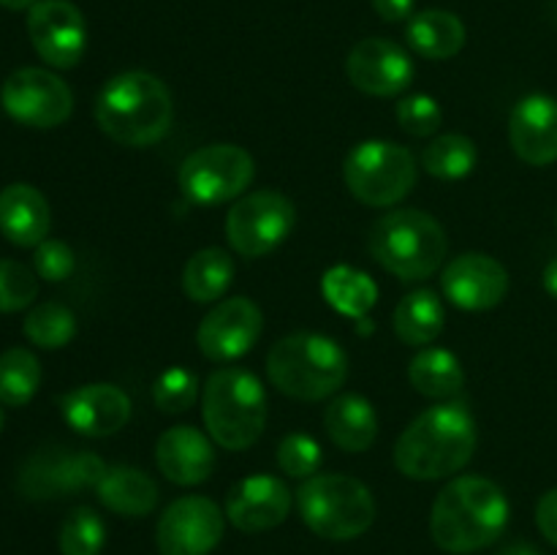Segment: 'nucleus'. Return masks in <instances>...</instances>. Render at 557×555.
<instances>
[{
	"label": "nucleus",
	"mask_w": 557,
	"mask_h": 555,
	"mask_svg": "<svg viewBox=\"0 0 557 555\" xmlns=\"http://www.w3.org/2000/svg\"><path fill=\"white\" fill-rule=\"evenodd\" d=\"M509 522L504 490L484 477H457L430 511V536L444 553L471 555L498 542Z\"/></svg>",
	"instance_id": "obj_1"
},
{
	"label": "nucleus",
	"mask_w": 557,
	"mask_h": 555,
	"mask_svg": "<svg viewBox=\"0 0 557 555\" xmlns=\"http://www.w3.org/2000/svg\"><path fill=\"white\" fill-rule=\"evenodd\" d=\"M476 449V422L462 403H441L419 414L395 444V466L417 482L446 479L468 466Z\"/></svg>",
	"instance_id": "obj_2"
},
{
	"label": "nucleus",
	"mask_w": 557,
	"mask_h": 555,
	"mask_svg": "<svg viewBox=\"0 0 557 555\" xmlns=\"http://www.w3.org/2000/svg\"><path fill=\"white\" fill-rule=\"evenodd\" d=\"M172 92L147 71L112 76L96 98L98 128L125 147H150L172 128Z\"/></svg>",
	"instance_id": "obj_3"
},
{
	"label": "nucleus",
	"mask_w": 557,
	"mask_h": 555,
	"mask_svg": "<svg viewBox=\"0 0 557 555\" xmlns=\"http://www.w3.org/2000/svg\"><path fill=\"white\" fill-rule=\"evenodd\" d=\"M267 375L283 395L315 403L341 390L348 375V357L332 337L294 332L270 348Z\"/></svg>",
	"instance_id": "obj_4"
},
{
	"label": "nucleus",
	"mask_w": 557,
	"mask_h": 555,
	"mask_svg": "<svg viewBox=\"0 0 557 555\" xmlns=\"http://www.w3.org/2000/svg\"><path fill=\"white\" fill-rule=\"evenodd\" d=\"M368 248L373 259L400 281H424L444 264L449 239L444 226L428 212L395 210L373 223Z\"/></svg>",
	"instance_id": "obj_5"
},
{
	"label": "nucleus",
	"mask_w": 557,
	"mask_h": 555,
	"mask_svg": "<svg viewBox=\"0 0 557 555\" xmlns=\"http://www.w3.org/2000/svg\"><path fill=\"white\" fill-rule=\"evenodd\" d=\"M201 414L210 439L223 449H248L267 424V392L250 370L221 368L207 379Z\"/></svg>",
	"instance_id": "obj_6"
},
{
	"label": "nucleus",
	"mask_w": 557,
	"mask_h": 555,
	"mask_svg": "<svg viewBox=\"0 0 557 555\" xmlns=\"http://www.w3.org/2000/svg\"><path fill=\"white\" fill-rule=\"evenodd\" d=\"M297 506L305 526L330 542L362 536L375 520L370 488L346 473H315L305 479L297 493Z\"/></svg>",
	"instance_id": "obj_7"
},
{
	"label": "nucleus",
	"mask_w": 557,
	"mask_h": 555,
	"mask_svg": "<svg viewBox=\"0 0 557 555\" xmlns=\"http://www.w3.org/2000/svg\"><path fill=\"white\" fill-rule=\"evenodd\" d=\"M343 180L354 199L368 207H389L406 199L417 183V161L397 141H359L343 161Z\"/></svg>",
	"instance_id": "obj_8"
},
{
	"label": "nucleus",
	"mask_w": 557,
	"mask_h": 555,
	"mask_svg": "<svg viewBox=\"0 0 557 555\" xmlns=\"http://www.w3.org/2000/svg\"><path fill=\"white\" fill-rule=\"evenodd\" d=\"M297 223V207L281 190H253L234 201L226 215L228 245L245 259H259L286 243Z\"/></svg>",
	"instance_id": "obj_9"
},
{
	"label": "nucleus",
	"mask_w": 557,
	"mask_h": 555,
	"mask_svg": "<svg viewBox=\"0 0 557 555\" xmlns=\"http://www.w3.org/2000/svg\"><path fill=\"white\" fill-rule=\"evenodd\" d=\"M256 163L245 147L207 145L190 152L180 166V190L196 205H223L248 190Z\"/></svg>",
	"instance_id": "obj_10"
},
{
	"label": "nucleus",
	"mask_w": 557,
	"mask_h": 555,
	"mask_svg": "<svg viewBox=\"0 0 557 555\" xmlns=\"http://www.w3.org/2000/svg\"><path fill=\"white\" fill-rule=\"evenodd\" d=\"M3 109L22 125L54 128L74 112V92L58 74L44 69H20L3 82Z\"/></svg>",
	"instance_id": "obj_11"
},
{
	"label": "nucleus",
	"mask_w": 557,
	"mask_h": 555,
	"mask_svg": "<svg viewBox=\"0 0 557 555\" xmlns=\"http://www.w3.org/2000/svg\"><path fill=\"white\" fill-rule=\"evenodd\" d=\"M223 539V511L205 495L172 501L156 528L161 555H210Z\"/></svg>",
	"instance_id": "obj_12"
},
{
	"label": "nucleus",
	"mask_w": 557,
	"mask_h": 555,
	"mask_svg": "<svg viewBox=\"0 0 557 555\" xmlns=\"http://www.w3.org/2000/svg\"><path fill=\"white\" fill-rule=\"evenodd\" d=\"M103 460L92 452L44 449L22 468L20 488L27 498H63L101 482Z\"/></svg>",
	"instance_id": "obj_13"
},
{
	"label": "nucleus",
	"mask_w": 557,
	"mask_h": 555,
	"mask_svg": "<svg viewBox=\"0 0 557 555\" xmlns=\"http://www.w3.org/2000/svg\"><path fill=\"white\" fill-rule=\"evenodd\" d=\"M33 49L52 69H74L87 47V25L71 0H38L27 11Z\"/></svg>",
	"instance_id": "obj_14"
},
{
	"label": "nucleus",
	"mask_w": 557,
	"mask_h": 555,
	"mask_svg": "<svg viewBox=\"0 0 557 555\" xmlns=\"http://www.w3.org/2000/svg\"><path fill=\"white\" fill-rule=\"evenodd\" d=\"M261 310L253 299L232 297L221 299L210 313L201 319L196 343L201 354L212 362H232L248 354L261 335Z\"/></svg>",
	"instance_id": "obj_15"
},
{
	"label": "nucleus",
	"mask_w": 557,
	"mask_h": 555,
	"mask_svg": "<svg viewBox=\"0 0 557 555\" xmlns=\"http://www.w3.org/2000/svg\"><path fill=\"white\" fill-rule=\"evenodd\" d=\"M346 74L357 90L389 98L413 79V63L400 44L389 38H362L346 58Z\"/></svg>",
	"instance_id": "obj_16"
},
{
	"label": "nucleus",
	"mask_w": 557,
	"mask_h": 555,
	"mask_svg": "<svg viewBox=\"0 0 557 555\" xmlns=\"http://www.w3.org/2000/svg\"><path fill=\"white\" fill-rule=\"evenodd\" d=\"M446 299L462 310H490L504 303L509 272L487 254H462L441 275Z\"/></svg>",
	"instance_id": "obj_17"
},
{
	"label": "nucleus",
	"mask_w": 557,
	"mask_h": 555,
	"mask_svg": "<svg viewBox=\"0 0 557 555\" xmlns=\"http://www.w3.org/2000/svg\"><path fill=\"white\" fill-rule=\"evenodd\" d=\"M292 511V493L270 473H253L228 490L226 517L237 531L261 533L281 526Z\"/></svg>",
	"instance_id": "obj_18"
},
{
	"label": "nucleus",
	"mask_w": 557,
	"mask_h": 555,
	"mask_svg": "<svg viewBox=\"0 0 557 555\" xmlns=\"http://www.w3.org/2000/svg\"><path fill=\"white\" fill-rule=\"evenodd\" d=\"M60 411L76 433L103 439L123 430L131 419V400L114 384H85L60 400Z\"/></svg>",
	"instance_id": "obj_19"
},
{
	"label": "nucleus",
	"mask_w": 557,
	"mask_h": 555,
	"mask_svg": "<svg viewBox=\"0 0 557 555\" xmlns=\"http://www.w3.org/2000/svg\"><path fill=\"white\" fill-rule=\"evenodd\" d=\"M509 141L517 156L531 166L557 161V98L533 92L525 96L509 118Z\"/></svg>",
	"instance_id": "obj_20"
},
{
	"label": "nucleus",
	"mask_w": 557,
	"mask_h": 555,
	"mask_svg": "<svg viewBox=\"0 0 557 555\" xmlns=\"http://www.w3.org/2000/svg\"><path fill=\"white\" fill-rule=\"evenodd\" d=\"M156 462L169 482L190 488L207 482L215 471V449L201 430L177 424L158 439Z\"/></svg>",
	"instance_id": "obj_21"
},
{
	"label": "nucleus",
	"mask_w": 557,
	"mask_h": 555,
	"mask_svg": "<svg viewBox=\"0 0 557 555\" xmlns=\"http://www.w3.org/2000/svg\"><path fill=\"white\" fill-rule=\"evenodd\" d=\"M52 226L49 201L27 183L5 185L0 190V232L20 248H36L47 239Z\"/></svg>",
	"instance_id": "obj_22"
},
{
	"label": "nucleus",
	"mask_w": 557,
	"mask_h": 555,
	"mask_svg": "<svg viewBox=\"0 0 557 555\" xmlns=\"http://www.w3.org/2000/svg\"><path fill=\"white\" fill-rule=\"evenodd\" d=\"M96 495L109 511L123 517H145L158 504V484L141 468L107 466Z\"/></svg>",
	"instance_id": "obj_23"
},
{
	"label": "nucleus",
	"mask_w": 557,
	"mask_h": 555,
	"mask_svg": "<svg viewBox=\"0 0 557 555\" xmlns=\"http://www.w3.org/2000/svg\"><path fill=\"white\" fill-rule=\"evenodd\" d=\"M326 435L346 452H364L379 435V417L368 397L341 395L324 411Z\"/></svg>",
	"instance_id": "obj_24"
},
{
	"label": "nucleus",
	"mask_w": 557,
	"mask_h": 555,
	"mask_svg": "<svg viewBox=\"0 0 557 555\" xmlns=\"http://www.w3.org/2000/svg\"><path fill=\"white\" fill-rule=\"evenodd\" d=\"M406 38L417 54L428 60H449L466 47V25L444 9L419 11L408 20Z\"/></svg>",
	"instance_id": "obj_25"
},
{
	"label": "nucleus",
	"mask_w": 557,
	"mask_h": 555,
	"mask_svg": "<svg viewBox=\"0 0 557 555\" xmlns=\"http://www.w3.org/2000/svg\"><path fill=\"white\" fill-rule=\"evenodd\" d=\"M446 310L438 294L430 288H417L406 294L395 308V332L408 346H428L441 335Z\"/></svg>",
	"instance_id": "obj_26"
},
{
	"label": "nucleus",
	"mask_w": 557,
	"mask_h": 555,
	"mask_svg": "<svg viewBox=\"0 0 557 555\" xmlns=\"http://www.w3.org/2000/svg\"><path fill=\"white\" fill-rule=\"evenodd\" d=\"M408 381L413 390L433 400H446L457 395L466 384L460 359L446 348H424L408 365Z\"/></svg>",
	"instance_id": "obj_27"
},
{
	"label": "nucleus",
	"mask_w": 557,
	"mask_h": 555,
	"mask_svg": "<svg viewBox=\"0 0 557 555\" xmlns=\"http://www.w3.org/2000/svg\"><path fill=\"white\" fill-rule=\"evenodd\" d=\"M234 278V259L223 248H201L185 264L183 288L194 303H215L226 294Z\"/></svg>",
	"instance_id": "obj_28"
},
{
	"label": "nucleus",
	"mask_w": 557,
	"mask_h": 555,
	"mask_svg": "<svg viewBox=\"0 0 557 555\" xmlns=\"http://www.w3.org/2000/svg\"><path fill=\"white\" fill-rule=\"evenodd\" d=\"M321 292H324V299L337 313L351 316V319L368 316V310L379 299V286H375L373 278L368 272L354 270V267L346 264H337L324 272V278H321Z\"/></svg>",
	"instance_id": "obj_29"
},
{
	"label": "nucleus",
	"mask_w": 557,
	"mask_h": 555,
	"mask_svg": "<svg viewBox=\"0 0 557 555\" xmlns=\"http://www.w3.org/2000/svg\"><path fill=\"white\" fill-rule=\"evenodd\" d=\"M41 384V365L27 348H9L0 354V403L20 408L33 400Z\"/></svg>",
	"instance_id": "obj_30"
},
{
	"label": "nucleus",
	"mask_w": 557,
	"mask_h": 555,
	"mask_svg": "<svg viewBox=\"0 0 557 555\" xmlns=\"http://www.w3.org/2000/svg\"><path fill=\"white\" fill-rule=\"evenodd\" d=\"M479 161V152L473 139L462 134H444L435 136L424 147L422 163L433 177L438 180H462L473 172Z\"/></svg>",
	"instance_id": "obj_31"
},
{
	"label": "nucleus",
	"mask_w": 557,
	"mask_h": 555,
	"mask_svg": "<svg viewBox=\"0 0 557 555\" xmlns=\"http://www.w3.org/2000/svg\"><path fill=\"white\" fill-rule=\"evenodd\" d=\"M22 332L38 348H63L74 341L76 316L60 303H41L25 316Z\"/></svg>",
	"instance_id": "obj_32"
},
{
	"label": "nucleus",
	"mask_w": 557,
	"mask_h": 555,
	"mask_svg": "<svg viewBox=\"0 0 557 555\" xmlns=\"http://www.w3.org/2000/svg\"><path fill=\"white\" fill-rule=\"evenodd\" d=\"M60 553L63 555H101L107 544V526L90 506H76L60 526Z\"/></svg>",
	"instance_id": "obj_33"
},
{
	"label": "nucleus",
	"mask_w": 557,
	"mask_h": 555,
	"mask_svg": "<svg viewBox=\"0 0 557 555\" xmlns=\"http://www.w3.org/2000/svg\"><path fill=\"white\" fill-rule=\"evenodd\" d=\"M199 397V379L185 368H169L152 386V403L163 414H183Z\"/></svg>",
	"instance_id": "obj_34"
},
{
	"label": "nucleus",
	"mask_w": 557,
	"mask_h": 555,
	"mask_svg": "<svg viewBox=\"0 0 557 555\" xmlns=\"http://www.w3.org/2000/svg\"><path fill=\"white\" fill-rule=\"evenodd\" d=\"M38 294L36 270L22 261L0 259V313H16L27 308Z\"/></svg>",
	"instance_id": "obj_35"
},
{
	"label": "nucleus",
	"mask_w": 557,
	"mask_h": 555,
	"mask_svg": "<svg viewBox=\"0 0 557 555\" xmlns=\"http://www.w3.org/2000/svg\"><path fill=\"white\" fill-rule=\"evenodd\" d=\"M321 446L319 441L305 433H288L277 444V466L286 477L310 479L321 468Z\"/></svg>",
	"instance_id": "obj_36"
},
{
	"label": "nucleus",
	"mask_w": 557,
	"mask_h": 555,
	"mask_svg": "<svg viewBox=\"0 0 557 555\" xmlns=\"http://www.w3.org/2000/svg\"><path fill=\"white\" fill-rule=\"evenodd\" d=\"M397 123L411 136H433L444 123V112H441L435 98L417 92V96H408L397 103Z\"/></svg>",
	"instance_id": "obj_37"
},
{
	"label": "nucleus",
	"mask_w": 557,
	"mask_h": 555,
	"mask_svg": "<svg viewBox=\"0 0 557 555\" xmlns=\"http://www.w3.org/2000/svg\"><path fill=\"white\" fill-rule=\"evenodd\" d=\"M76 259L74 250L63 243V239H44L41 245H36V254H33V270L38 278L49 283H60L74 272Z\"/></svg>",
	"instance_id": "obj_38"
},
{
	"label": "nucleus",
	"mask_w": 557,
	"mask_h": 555,
	"mask_svg": "<svg viewBox=\"0 0 557 555\" xmlns=\"http://www.w3.org/2000/svg\"><path fill=\"white\" fill-rule=\"evenodd\" d=\"M536 526L549 544L557 547V488L542 495L536 506Z\"/></svg>",
	"instance_id": "obj_39"
},
{
	"label": "nucleus",
	"mask_w": 557,
	"mask_h": 555,
	"mask_svg": "<svg viewBox=\"0 0 557 555\" xmlns=\"http://www.w3.org/2000/svg\"><path fill=\"white\" fill-rule=\"evenodd\" d=\"M373 9L384 22H403L413 14V0H373Z\"/></svg>",
	"instance_id": "obj_40"
},
{
	"label": "nucleus",
	"mask_w": 557,
	"mask_h": 555,
	"mask_svg": "<svg viewBox=\"0 0 557 555\" xmlns=\"http://www.w3.org/2000/svg\"><path fill=\"white\" fill-rule=\"evenodd\" d=\"M544 288H547V294H553L557 299V256L549 261L547 270H544Z\"/></svg>",
	"instance_id": "obj_41"
},
{
	"label": "nucleus",
	"mask_w": 557,
	"mask_h": 555,
	"mask_svg": "<svg viewBox=\"0 0 557 555\" xmlns=\"http://www.w3.org/2000/svg\"><path fill=\"white\" fill-rule=\"evenodd\" d=\"M500 555H542V553H539L533 544L515 542V544H509V547H504V553H500Z\"/></svg>",
	"instance_id": "obj_42"
},
{
	"label": "nucleus",
	"mask_w": 557,
	"mask_h": 555,
	"mask_svg": "<svg viewBox=\"0 0 557 555\" xmlns=\"http://www.w3.org/2000/svg\"><path fill=\"white\" fill-rule=\"evenodd\" d=\"M38 0H0V5L9 11H30Z\"/></svg>",
	"instance_id": "obj_43"
},
{
	"label": "nucleus",
	"mask_w": 557,
	"mask_h": 555,
	"mask_svg": "<svg viewBox=\"0 0 557 555\" xmlns=\"http://www.w3.org/2000/svg\"><path fill=\"white\" fill-rule=\"evenodd\" d=\"M0 428H3V408H0Z\"/></svg>",
	"instance_id": "obj_44"
}]
</instances>
